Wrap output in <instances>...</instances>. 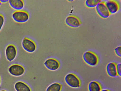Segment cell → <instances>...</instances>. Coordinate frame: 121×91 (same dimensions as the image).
<instances>
[{
    "label": "cell",
    "mask_w": 121,
    "mask_h": 91,
    "mask_svg": "<svg viewBox=\"0 0 121 91\" xmlns=\"http://www.w3.org/2000/svg\"><path fill=\"white\" fill-rule=\"evenodd\" d=\"M100 91H111V90L108 89H102Z\"/></svg>",
    "instance_id": "21"
},
{
    "label": "cell",
    "mask_w": 121,
    "mask_h": 91,
    "mask_svg": "<svg viewBox=\"0 0 121 91\" xmlns=\"http://www.w3.org/2000/svg\"><path fill=\"white\" fill-rule=\"evenodd\" d=\"M84 61L87 64L94 67L98 64L99 59L97 55L95 52L90 50L85 52L82 56Z\"/></svg>",
    "instance_id": "1"
},
{
    "label": "cell",
    "mask_w": 121,
    "mask_h": 91,
    "mask_svg": "<svg viewBox=\"0 0 121 91\" xmlns=\"http://www.w3.org/2000/svg\"><path fill=\"white\" fill-rule=\"evenodd\" d=\"M5 18L3 15L0 13V32L1 31L4 23Z\"/></svg>",
    "instance_id": "18"
},
{
    "label": "cell",
    "mask_w": 121,
    "mask_h": 91,
    "mask_svg": "<svg viewBox=\"0 0 121 91\" xmlns=\"http://www.w3.org/2000/svg\"><path fill=\"white\" fill-rule=\"evenodd\" d=\"M1 4H2V3L1 2L0 0V6H1Z\"/></svg>",
    "instance_id": "24"
},
{
    "label": "cell",
    "mask_w": 121,
    "mask_h": 91,
    "mask_svg": "<svg viewBox=\"0 0 121 91\" xmlns=\"http://www.w3.org/2000/svg\"><path fill=\"white\" fill-rule=\"evenodd\" d=\"M22 45L23 48L25 51L30 53L35 52L37 48V46L35 42L26 37H25L22 39Z\"/></svg>",
    "instance_id": "4"
},
{
    "label": "cell",
    "mask_w": 121,
    "mask_h": 91,
    "mask_svg": "<svg viewBox=\"0 0 121 91\" xmlns=\"http://www.w3.org/2000/svg\"><path fill=\"white\" fill-rule=\"evenodd\" d=\"M117 64L114 62L109 63L106 67L108 75L110 77H115L118 76L117 71Z\"/></svg>",
    "instance_id": "11"
},
{
    "label": "cell",
    "mask_w": 121,
    "mask_h": 91,
    "mask_svg": "<svg viewBox=\"0 0 121 91\" xmlns=\"http://www.w3.org/2000/svg\"><path fill=\"white\" fill-rule=\"evenodd\" d=\"M63 85L58 82H55L50 85L47 88L46 91H61Z\"/></svg>",
    "instance_id": "15"
},
{
    "label": "cell",
    "mask_w": 121,
    "mask_h": 91,
    "mask_svg": "<svg viewBox=\"0 0 121 91\" xmlns=\"http://www.w3.org/2000/svg\"><path fill=\"white\" fill-rule=\"evenodd\" d=\"M114 52L116 55L118 57L121 56V46L116 47L114 49Z\"/></svg>",
    "instance_id": "17"
},
{
    "label": "cell",
    "mask_w": 121,
    "mask_h": 91,
    "mask_svg": "<svg viewBox=\"0 0 121 91\" xmlns=\"http://www.w3.org/2000/svg\"><path fill=\"white\" fill-rule=\"evenodd\" d=\"M106 5L110 14L117 13L119 10L120 5L118 2L114 0H109L105 1Z\"/></svg>",
    "instance_id": "10"
},
{
    "label": "cell",
    "mask_w": 121,
    "mask_h": 91,
    "mask_svg": "<svg viewBox=\"0 0 121 91\" xmlns=\"http://www.w3.org/2000/svg\"></svg>",
    "instance_id": "26"
},
{
    "label": "cell",
    "mask_w": 121,
    "mask_h": 91,
    "mask_svg": "<svg viewBox=\"0 0 121 91\" xmlns=\"http://www.w3.org/2000/svg\"><path fill=\"white\" fill-rule=\"evenodd\" d=\"M1 76L0 75V86L1 85Z\"/></svg>",
    "instance_id": "22"
},
{
    "label": "cell",
    "mask_w": 121,
    "mask_h": 91,
    "mask_svg": "<svg viewBox=\"0 0 121 91\" xmlns=\"http://www.w3.org/2000/svg\"><path fill=\"white\" fill-rule=\"evenodd\" d=\"M95 9L98 14L103 18H107L111 15L104 1L102 0L95 7Z\"/></svg>",
    "instance_id": "7"
},
{
    "label": "cell",
    "mask_w": 121,
    "mask_h": 91,
    "mask_svg": "<svg viewBox=\"0 0 121 91\" xmlns=\"http://www.w3.org/2000/svg\"><path fill=\"white\" fill-rule=\"evenodd\" d=\"M17 54V49L14 45L10 44L6 46L5 50V55L6 59L8 61L11 62L13 61L16 57Z\"/></svg>",
    "instance_id": "8"
},
{
    "label": "cell",
    "mask_w": 121,
    "mask_h": 91,
    "mask_svg": "<svg viewBox=\"0 0 121 91\" xmlns=\"http://www.w3.org/2000/svg\"><path fill=\"white\" fill-rule=\"evenodd\" d=\"M101 1L100 0H86L85 1V4L87 7L93 8L95 7Z\"/></svg>",
    "instance_id": "16"
},
{
    "label": "cell",
    "mask_w": 121,
    "mask_h": 91,
    "mask_svg": "<svg viewBox=\"0 0 121 91\" xmlns=\"http://www.w3.org/2000/svg\"><path fill=\"white\" fill-rule=\"evenodd\" d=\"M12 17L16 22L23 23L27 22L30 18L28 12L24 10H15L12 14Z\"/></svg>",
    "instance_id": "3"
},
{
    "label": "cell",
    "mask_w": 121,
    "mask_h": 91,
    "mask_svg": "<svg viewBox=\"0 0 121 91\" xmlns=\"http://www.w3.org/2000/svg\"><path fill=\"white\" fill-rule=\"evenodd\" d=\"M65 22L69 27L73 28H77L80 27L82 23L77 16L71 15L67 16L65 18Z\"/></svg>",
    "instance_id": "9"
},
{
    "label": "cell",
    "mask_w": 121,
    "mask_h": 91,
    "mask_svg": "<svg viewBox=\"0 0 121 91\" xmlns=\"http://www.w3.org/2000/svg\"><path fill=\"white\" fill-rule=\"evenodd\" d=\"M44 65L47 69L52 71L58 70L60 66V63L59 60L52 57L46 59L44 62Z\"/></svg>",
    "instance_id": "6"
},
{
    "label": "cell",
    "mask_w": 121,
    "mask_h": 91,
    "mask_svg": "<svg viewBox=\"0 0 121 91\" xmlns=\"http://www.w3.org/2000/svg\"><path fill=\"white\" fill-rule=\"evenodd\" d=\"M2 3H6L9 1V0H0Z\"/></svg>",
    "instance_id": "20"
},
{
    "label": "cell",
    "mask_w": 121,
    "mask_h": 91,
    "mask_svg": "<svg viewBox=\"0 0 121 91\" xmlns=\"http://www.w3.org/2000/svg\"><path fill=\"white\" fill-rule=\"evenodd\" d=\"M66 84L73 88H78L81 86V81L79 77L75 74L72 73L67 74L65 77Z\"/></svg>",
    "instance_id": "2"
},
{
    "label": "cell",
    "mask_w": 121,
    "mask_h": 91,
    "mask_svg": "<svg viewBox=\"0 0 121 91\" xmlns=\"http://www.w3.org/2000/svg\"><path fill=\"white\" fill-rule=\"evenodd\" d=\"M117 71L118 76L121 77V64L120 63L117 64Z\"/></svg>",
    "instance_id": "19"
},
{
    "label": "cell",
    "mask_w": 121,
    "mask_h": 91,
    "mask_svg": "<svg viewBox=\"0 0 121 91\" xmlns=\"http://www.w3.org/2000/svg\"><path fill=\"white\" fill-rule=\"evenodd\" d=\"M88 91H100L102 89L101 84L96 81L90 82L88 86Z\"/></svg>",
    "instance_id": "14"
},
{
    "label": "cell",
    "mask_w": 121,
    "mask_h": 91,
    "mask_svg": "<svg viewBox=\"0 0 121 91\" xmlns=\"http://www.w3.org/2000/svg\"><path fill=\"white\" fill-rule=\"evenodd\" d=\"M25 69L22 65L18 64L11 65L8 68V71L12 75L19 77L23 75L25 72Z\"/></svg>",
    "instance_id": "5"
},
{
    "label": "cell",
    "mask_w": 121,
    "mask_h": 91,
    "mask_svg": "<svg viewBox=\"0 0 121 91\" xmlns=\"http://www.w3.org/2000/svg\"><path fill=\"white\" fill-rule=\"evenodd\" d=\"M0 91H7L5 89H2Z\"/></svg>",
    "instance_id": "23"
},
{
    "label": "cell",
    "mask_w": 121,
    "mask_h": 91,
    "mask_svg": "<svg viewBox=\"0 0 121 91\" xmlns=\"http://www.w3.org/2000/svg\"><path fill=\"white\" fill-rule=\"evenodd\" d=\"M73 1V0H68V1H70V2H71Z\"/></svg>",
    "instance_id": "25"
},
{
    "label": "cell",
    "mask_w": 121,
    "mask_h": 91,
    "mask_svg": "<svg viewBox=\"0 0 121 91\" xmlns=\"http://www.w3.org/2000/svg\"><path fill=\"white\" fill-rule=\"evenodd\" d=\"M10 6L15 10H22L25 5L24 1L22 0H11L8 1Z\"/></svg>",
    "instance_id": "12"
},
{
    "label": "cell",
    "mask_w": 121,
    "mask_h": 91,
    "mask_svg": "<svg viewBox=\"0 0 121 91\" xmlns=\"http://www.w3.org/2000/svg\"><path fill=\"white\" fill-rule=\"evenodd\" d=\"M14 87L16 91H32L30 87L26 83L22 81L16 82Z\"/></svg>",
    "instance_id": "13"
}]
</instances>
